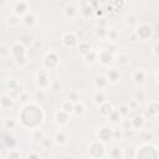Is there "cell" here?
Masks as SVG:
<instances>
[{
  "mask_svg": "<svg viewBox=\"0 0 159 159\" xmlns=\"http://www.w3.org/2000/svg\"><path fill=\"white\" fill-rule=\"evenodd\" d=\"M14 10H15V14H16L17 16L25 15V14H27V4H26L25 1H19V3H17V4L15 5Z\"/></svg>",
  "mask_w": 159,
  "mask_h": 159,
  "instance_id": "cell-1",
  "label": "cell"
},
{
  "mask_svg": "<svg viewBox=\"0 0 159 159\" xmlns=\"http://www.w3.org/2000/svg\"><path fill=\"white\" fill-rule=\"evenodd\" d=\"M108 81L112 82V84H117L118 80H119V72L117 70H114V68H112L107 72V77H106Z\"/></svg>",
  "mask_w": 159,
  "mask_h": 159,
  "instance_id": "cell-2",
  "label": "cell"
},
{
  "mask_svg": "<svg viewBox=\"0 0 159 159\" xmlns=\"http://www.w3.org/2000/svg\"><path fill=\"white\" fill-rule=\"evenodd\" d=\"M100 108H101L100 112H101V114H102V116H110L111 112L113 111V108H112V104L106 102V101H104L103 103L100 104Z\"/></svg>",
  "mask_w": 159,
  "mask_h": 159,
  "instance_id": "cell-3",
  "label": "cell"
},
{
  "mask_svg": "<svg viewBox=\"0 0 159 159\" xmlns=\"http://www.w3.org/2000/svg\"><path fill=\"white\" fill-rule=\"evenodd\" d=\"M108 84V80L104 77V76H97L95 78V85L97 88H100L101 91H102V88H104Z\"/></svg>",
  "mask_w": 159,
  "mask_h": 159,
  "instance_id": "cell-4",
  "label": "cell"
},
{
  "mask_svg": "<svg viewBox=\"0 0 159 159\" xmlns=\"http://www.w3.org/2000/svg\"><path fill=\"white\" fill-rule=\"evenodd\" d=\"M56 121H57V123L66 124L68 122V113H66V112H63L61 110L60 112H57V114H56Z\"/></svg>",
  "mask_w": 159,
  "mask_h": 159,
  "instance_id": "cell-5",
  "label": "cell"
},
{
  "mask_svg": "<svg viewBox=\"0 0 159 159\" xmlns=\"http://www.w3.org/2000/svg\"><path fill=\"white\" fill-rule=\"evenodd\" d=\"M133 80H134L136 84H142V82H144V80H146V72L143 70L136 71L134 75H133Z\"/></svg>",
  "mask_w": 159,
  "mask_h": 159,
  "instance_id": "cell-6",
  "label": "cell"
},
{
  "mask_svg": "<svg viewBox=\"0 0 159 159\" xmlns=\"http://www.w3.org/2000/svg\"><path fill=\"white\" fill-rule=\"evenodd\" d=\"M55 140H56L57 144H60V146H63V144H66L67 143V136H66V133L62 132V131H60L56 134Z\"/></svg>",
  "mask_w": 159,
  "mask_h": 159,
  "instance_id": "cell-7",
  "label": "cell"
},
{
  "mask_svg": "<svg viewBox=\"0 0 159 159\" xmlns=\"http://www.w3.org/2000/svg\"><path fill=\"white\" fill-rule=\"evenodd\" d=\"M112 55L110 52H107V51H103L102 53H101V56H100V61L102 62L103 65H108V63H111L112 62Z\"/></svg>",
  "mask_w": 159,
  "mask_h": 159,
  "instance_id": "cell-8",
  "label": "cell"
},
{
  "mask_svg": "<svg viewBox=\"0 0 159 159\" xmlns=\"http://www.w3.org/2000/svg\"><path fill=\"white\" fill-rule=\"evenodd\" d=\"M93 101H95V103H96V104H98V106H100L101 103H103L104 101H106V97H104V93L100 90V91H98V92H96V95L93 96Z\"/></svg>",
  "mask_w": 159,
  "mask_h": 159,
  "instance_id": "cell-9",
  "label": "cell"
},
{
  "mask_svg": "<svg viewBox=\"0 0 159 159\" xmlns=\"http://www.w3.org/2000/svg\"><path fill=\"white\" fill-rule=\"evenodd\" d=\"M13 100L10 98V97L8 96H4L1 100H0V106H1L3 108H10V107H13Z\"/></svg>",
  "mask_w": 159,
  "mask_h": 159,
  "instance_id": "cell-10",
  "label": "cell"
},
{
  "mask_svg": "<svg viewBox=\"0 0 159 159\" xmlns=\"http://www.w3.org/2000/svg\"><path fill=\"white\" fill-rule=\"evenodd\" d=\"M73 107H75V104L72 103L71 101H66V102L61 106V110L63 112H66V113H72V112H73Z\"/></svg>",
  "mask_w": 159,
  "mask_h": 159,
  "instance_id": "cell-11",
  "label": "cell"
},
{
  "mask_svg": "<svg viewBox=\"0 0 159 159\" xmlns=\"http://www.w3.org/2000/svg\"><path fill=\"white\" fill-rule=\"evenodd\" d=\"M144 124V118L142 116H139V117H136L134 119H132V126L134 128H142Z\"/></svg>",
  "mask_w": 159,
  "mask_h": 159,
  "instance_id": "cell-12",
  "label": "cell"
},
{
  "mask_svg": "<svg viewBox=\"0 0 159 159\" xmlns=\"http://www.w3.org/2000/svg\"><path fill=\"white\" fill-rule=\"evenodd\" d=\"M24 21H25V24L27 25H30V26H32V25H35V23H36V17H35V15L34 14H26L25 15V19H24Z\"/></svg>",
  "mask_w": 159,
  "mask_h": 159,
  "instance_id": "cell-13",
  "label": "cell"
},
{
  "mask_svg": "<svg viewBox=\"0 0 159 159\" xmlns=\"http://www.w3.org/2000/svg\"><path fill=\"white\" fill-rule=\"evenodd\" d=\"M78 51L82 53V55H86V53H88L90 51H91V46H90L88 44H86V42H81V44L78 45Z\"/></svg>",
  "mask_w": 159,
  "mask_h": 159,
  "instance_id": "cell-14",
  "label": "cell"
},
{
  "mask_svg": "<svg viewBox=\"0 0 159 159\" xmlns=\"http://www.w3.org/2000/svg\"><path fill=\"white\" fill-rule=\"evenodd\" d=\"M110 118H111L112 123L117 124V123H119V121H121V114L118 113V111H112L110 114Z\"/></svg>",
  "mask_w": 159,
  "mask_h": 159,
  "instance_id": "cell-15",
  "label": "cell"
},
{
  "mask_svg": "<svg viewBox=\"0 0 159 159\" xmlns=\"http://www.w3.org/2000/svg\"><path fill=\"white\" fill-rule=\"evenodd\" d=\"M129 107H128V104H122L121 107L118 108V113L121 114V117H127V116L129 114Z\"/></svg>",
  "mask_w": 159,
  "mask_h": 159,
  "instance_id": "cell-16",
  "label": "cell"
},
{
  "mask_svg": "<svg viewBox=\"0 0 159 159\" xmlns=\"http://www.w3.org/2000/svg\"><path fill=\"white\" fill-rule=\"evenodd\" d=\"M73 112L76 113V116H82L85 113V106L84 104H76V106L73 107Z\"/></svg>",
  "mask_w": 159,
  "mask_h": 159,
  "instance_id": "cell-17",
  "label": "cell"
},
{
  "mask_svg": "<svg viewBox=\"0 0 159 159\" xmlns=\"http://www.w3.org/2000/svg\"><path fill=\"white\" fill-rule=\"evenodd\" d=\"M8 23L11 27H15L16 25L20 23V19H19V16H10L8 19Z\"/></svg>",
  "mask_w": 159,
  "mask_h": 159,
  "instance_id": "cell-18",
  "label": "cell"
},
{
  "mask_svg": "<svg viewBox=\"0 0 159 159\" xmlns=\"http://www.w3.org/2000/svg\"><path fill=\"white\" fill-rule=\"evenodd\" d=\"M80 100V95L77 92H71L70 96H68V101H71L72 103H77Z\"/></svg>",
  "mask_w": 159,
  "mask_h": 159,
  "instance_id": "cell-19",
  "label": "cell"
},
{
  "mask_svg": "<svg viewBox=\"0 0 159 159\" xmlns=\"http://www.w3.org/2000/svg\"><path fill=\"white\" fill-rule=\"evenodd\" d=\"M41 144H42V147H44L45 149H50V148L52 147V142H51V140H50L49 138L41 139Z\"/></svg>",
  "mask_w": 159,
  "mask_h": 159,
  "instance_id": "cell-20",
  "label": "cell"
},
{
  "mask_svg": "<svg viewBox=\"0 0 159 159\" xmlns=\"http://www.w3.org/2000/svg\"><path fill=\"white\" fill-rule=\"evenodd\" d=\"M122 137H123V133H122V131H117V129L112 131V138H113V139L119 140Z\"/></svg>",
  "mask_w": 159,
  "mask_h": 159,
  "instance_id": "cell-21",
  "label": "cell"
},
{
  "mask_svg": "<svg viewBox=\"0 0 159 159\" xmlns=\"http://www.w3.org/2000/svg\"><path fill=\"white\" fill-rule=\"evenodd\" d=\"M15 124L16 123H15V121H14L13 118H8L5 121V127L8 128V129H13L14 127H15Z\"/></svg>",
  "mask_w": 159,
  "mask_h": 159,
  "instance_id": "cell-22",
  "label": "cell"
},
{
  "mask_svg": "<svg viewBox=\"0 0 159 159\" xmlns=\"http://www.w3.org/2000/svg\"><path fill=\"white\" fill-rule=\"evenodd\" d=\"M119 62H121V65H123V66H126V65H128L129 63V57L128 55H121L119 56Z\"/></svg>",
  "mask_w": 159,
  "mask_h": 159,
  "instance_id": "cell-23",
  "label": "cell"
},
{
  "mask_svg": "<svg viewBox=\"0 0 159 159\" xmlns=\"http://www.w3.org/2000/svg\"><path fill=\"white\" fill-rule=\"evenodd\" d=\"M65 14H66L67 17L70 16V14H71V15H75V14H76V9L73 8V6H68V8L66 9V11H65Z\"/></svg>",
  "mask_w": 159,
  "mask_h": 159,
  "instance_id": "cell-24",
  "label": "cell"
},
{
  "mask_svg": "<svg viewBox=\"0 0 159 159\" xmlns=\"http://www.w3.org/2000/svg\"><path fill=\"white\" fill-rule=\"evenodd\" d=\"M6 55H9V50L6 49L4 45H1V46H0V56L4 57V56H6Z\"/></svg>",
  "mask_w": 159,
  "mask_h": 159,
  "instance_id": "cell-25",
  "label": "cell"
},
{
  "mask_svg": "<svg viewBox=\"0 0 159 159\" xmlns=\"http://www.w3.org/2000/svg\"><path fill=\"white\" fill-rule=\"evenodd\" d=\"M50 87H51V88L53 90V92H57V91H59V90H60V87H61V86H60V84H59V82H57V81H53L52 84H50Z\"/></svg>",
  "mask_w": 159,
  "mask_h": 159,
  "instance_id": "cell-26",
  "label": "cell"
},
{
  "mask_svg": "<svg viewBox=\"0 0 159 159\" xmlns=\"http://www.w3.org/2000/svg\"><path fill=\"white\" fill-rule=\"evenodd\" d=\"M36 97H37V100H40V101H44V98H45L44 90H40V91L36 92Z\"/></svg>",
  "mask_w": 159,
  "mask_h": 159,
  "instance_id": "cell-27",
  "label": "cell"
},
{
  "mask_svg": "<svg viewBox=\"0 0 159 159\" xmlns=\"http://www.w3.org/2000/svg\"><path fill=\"white\" fill-rule=\"evenodd\" d=\"M6 86H8V88H10V90H13V91H14V87H15V86H17V82L14 81V80H10V81H8Z\"/></svg>",
  "mask_w": 159,
  "mask_h": 159,
  "instance_id": "cell-28",
  "label": "cell"
},
{
  "mask_svg": "<svg viewBox=\"0 0 159 159\" xmlns=\"http://www.w3.org/2000/svg\"><path fill=\"white\" fill-rule=\"evenodd\" d=\"M143 97H144V95H143L142 92H137L136 96H134V101H137V102H140V101L143 100Z\"/></svg>",
  "mask_w": 159,
  "mask_h": 159,
  "instance_id": "cell-29",
  "label": "cell"
},
{
  "mask_svg": "<svg viewBox=\"0 0 159 159\" xmlns=\"http://www.w3.org/2000/svg\"><path fill=\"white\" fill-rule=\"evenodd\" d=\"M131 127H132V121H129V119H126L124 121V128L123 129H131Z\"/></svg>",
  "mask_w": 159,
  "mask_h": 159,
  "instance_id": "cell-30",
  "label": "cell"
},
{
  "mask_svg": "<svg viewBox=\"0 0 159 159\" xmlns=\"http://www.w3.org/2000/svg\"><path fill=\"white\" fill-rule=\"evenodd\" d=\"M26 158H36V159H39V158H41V155H40L39 153H29L26 155Z\"/></svg>",
  "mask_w": 159,
  "mask_h": 159,
  "instance_id": "cell-31",
  "label": "cell"
},
{
  "mask_svg": "<svg viewBox=\"0 0 159 159\" xmlns=\"http://www.w3.org/2000/svg\"><path fill=\"white\" fill-rule=\"evenodd\" d=\"M34 139H37V140H41L42 139V133L41 132H35V136H34Z\"/></svg>",
  "mask_w": 159,
  "mask_h": 159,
  "instance_id": "cell-32",
  "label": "cell"
},
{
  "mask_svg": "<svg viewBox=\"0 0 159 159\" xmlns=\"http://www.w3.org/2000/svg\"><path fill=\"white\" fill-rule=\"evenodd\" d=\"M126 19H127V24H136V23H137L136 19H134L133 16H127Z\"/></svg>",
  "mask_w": 159,
  "mask_h": 159,
  "instance_id": "cell-33",
  "label": "cell"
},
{
  "mask_svg": "<svg viewBox=\"0 0 159 159\" xmlns=\"http://www.w3.org/2000/svg\"><path fill=\"white\" fill-rule=\"evenodd\" d=\"M11 157H17V158H20V157H21V154H20V153H15V152H13V153H10V154H9V158H11Z\"/></svg>",
  "mask_w": 159,
  "mask_h": 159,
  "instance_id": "cell-34",
  "label": "cell"
},
{
  "mask_svg": "<svg viewBox=\"0 0 159 159\" xmlns=\"http://www.w3.org/2000/svg\"><path fill=\"white\" fill-rule=\"evenodd\" d=\"M27 98H29V96L25 95V93H24V95H20V100L24 101V102H25V101H27Z\"/></svg>",
  "mask_w": 159,
  "mask_h": 159,
  "instance_id": "cell-35",
  "label": "cell"
},
{
  "mask_svg": "<svg viewBox=\"0 0 159 159\" xmlns=\"http://www.w3.org/2000/svg\"><path fill=\"white\" fill-rule=\"evenodd\" d=\"M131 41H133V42H136L137 41V37H136V34H132V40Z\"/></svg>",
  "mask_w": 159,
  "mask_h": 159,
  "instance_id": "cell-36",
  "label": "cell"
},
{
  "mask_svg": "<svg viewBox=\"0 0 159 159\" xmlns=\"http://www.w3.org/2000/svg\"><path fill=\"white\" fill-rule=\"evenodd\" d=\"M157 49H158V45H155V46H154V55H155V56H157Z\"/></svg>",
  "mask_w": 159,
  "mask_h": 159,
  "instance_id": "cell-37",
  "label": "cell"
},
{
  "mask_svg": "<svg viewBox=\"0 0 159 159\" xmlns=\"http://www.w3.org/2000/svg\"><path fill=\"white\" fill-rule=\"evenodd\" d=\"M4 4V0H0V5H3Z\"/></svg>",
  "mask_w": 159,
  "mask_h": 159,
  "instance_id": "cell-38",
  "label": "cell"
}]
</instances>
